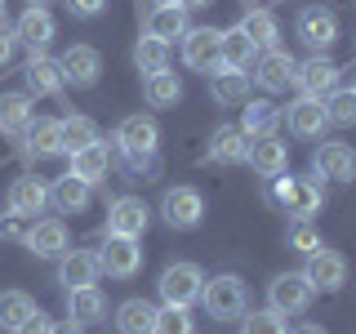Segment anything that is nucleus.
I'll use <instances>...</instances> for the list:
<instances>
[{
  "label": "nucleus",
  "instance_id": "obj_5",
  "mask_svg": "<svg viewBox=\"0 0 356 334\" xmlns=\"http://www.w3.org/2000/svg\"><path fill=\"white\" fill-rule=\"evenodd\" d=\"M294 31H298V40H303L312 54H325L330 45L339 40V14L325 9V5H307L303 14H298Z\"/></svg>",
  "mask_w": 356,
  "mask_h": 334
},
{
  "label": "nucleus",
  "instance_id": "obj_3",
  "mask_svg": "<svg viewBox=\"0 0 356 334\" xmlns=\"http://www.w3.org/2000/svg\"><path fill=\"white\" fill-rule=\"evenodd\" d=\"M200 285H205V272H200L196 263H170L161 272V281H156L165 308H192L200 299Z\"/></svg>",
  "mask_w": 356,
  "mask_h": 334
},
{
  "label": "nucleus",
  "instance_id": "obj_26",
  "mask_svg": "<svg viewBox=\"0 0 356 334\" xmlns=\"http://www.w3.org/2000/svg\"><path fill=\"white\" fill-rule=\"evenodd\" d=\"M187 9L178 5H152V14H147V36H156V40H165V45H174L178 36H187Z\"/></svg>",
  "mask_w": 356,
  "mask_h": 334
},
{
  "label": "nucleus",
  "instance_id": "obj_32",
  "mask_svg": "<svg viewBox=\"0 0 356 334\" xmlns=\"http://www.w3.org/2000/svg\"><path fill=\"white\" fill-rule=\"evenodd\" d=\"M143 94H147L152 107H178V98H183V81H178V72H152L143 76Z\"/></svg>",
  "mask_w": 356,
  "mask_h": 334
},
{
  "label": "nucleus",
  "instance_id": "obj_11",
  "mask_svg": "<svg viewBox=\"0 0 356 334\" xmlns=\"http://www.w3.org/2000/svg\"><path fill=\"white\" fill-rule=\"evenodd\" d=\"M218 40H222V31L214 27H187V36H183V63L192 67V72H218L222 67V54H218Z\"/></svg>",
  "mask_w": 356,
  "mask_h": 334
},
{
  "label": "nucleus",
  "instance_id": "obj_23",
  "mask_svg": "<svg viewBox=\"0 0 356 334\" xmlns=\"http://www.w3.org/2000/svg\"><path fill=\"white\" fill-rule=\"evenodd\" d=\"M245 156H250V134H245L241 125H218L214 138H209V161L245 165Z\"/></svg>",
  "mask_w": 356,
  "mask_h": 334
},
{
  "label": "nucleus",
  "instance_id": "obj_36",
  "mask_svg": "<svg viewBox=\"0 0 356 334\" xmlns=\"http://www.w3.org/2000/svg\"><path fill=\"white\" fill-rule=\"evenodd\" d=\"M94 143H103V138H98V125L89 116H67L63 120V156H76V152L94 148Z\"/></svg>",
  "mask_w": 356,
  "mask_h": 334
},
{
  "label": "nucleus",
  "instance_id": "obj_34",
  "mask_svg": "<svg viewBox=\"0 0 356 334\" xmlns=\"http://www.w3.org/2000/svg\"><path fill=\"white\" fill-rule=\"evenodd\" d=\"M236 27L259 45V49H281V45H276L281 40V27H276V18L267 14V9H245V18L236 22Z\"/></svg>",
  "mask_w": 356,
  "mask_h": 334
},
{
  "label": "nucleus",
  "instance_id": "obj_10",
  "mask_svg": "<svg viewBox=\"0 0 356 334\" xmlns=\"http://www.w3.org/2000/svg\"><path fill=\"white\" fill-rule=\"evenodd\" d=\"M285 125H289L294 138H325V129H330L325 103H321V98H312V94H298L294 103L285 107Z\"/></svg>",
  "mask_w": 356,
  "mask_h": 334
},
{
  "label": "nucleus",
  "instance_id": "obj_53",
  "mask_svg": "<svg viewBox=\"0 0 356 334\" xmlns=\"http://www.w3.org/2000/svg\"><path fill=\"white\" fill-rule=\"evenodd\" d=\"M352 89H356V85H352Z\"/></svg>",
  "mask_w": 356,
  "mask_h": 334
},
{
  "label": "nucleus",
  "instance_id": "obj_28",
  "mask_svg": "<svg viewBox=\"0 0 356 334\" xmlns=\"http://www.w3.org/2000/svg\"><path fill=\"white\" fill-rule=\"evenodd\" d=\"M325 209V187L316 178H289V200H285V214L294 218H312Z\"/></svg>",
  "mask_w": 356,
  "mask_h": 334
},
{
  "label": "nucleus",
  "instance_id": "obj_51",
  "mask_svg": "<svg viewBox=\"0 0 356 334\" xmlns=\"http://www.w3.org/2000/svg\"><path fill=\"white\" fill-rule=\"evenodd\" d=\"M152 5H174V0H152Z\"/></svg>",
  "mask_w": 356,
  "mask_h": 334
},
{
  "label": "nucleus",
  "instance_id": "obj_46",
  "mask_svg": "<svg viewBox=\"0 0 356 334\" xmlns=\"http://www.w3.org/2000/svg\"><path fill=\"white\" fill-rule=\"evenodd\" d=\"M49 326H54V321L44 317V312H31V317L22 321V326H18L14 334H49Z\"/></svg>",
  "mask_w": 356,
  "mask_h": 334
},
{
  "label": "nucleus",
  "instance_id": "obj_1",
  "mask_svg": "<svg viewBox=\"0 0 356 334\" xmlns=\"http://www.w3.org/2000/svg\"><path fill=\"white\" fill-rule=\"evenodd\" d=\"M200 308L214 321H241L245 308H250V289H245V281L236 272H222V276L200 285Z\"/></svg>",
  "mask_w": 356,
  "mask_h": 334
},
{
  "label": "nucleus",
  "instance_id": "obj_39",
  "mask_svg": "<svg viewBox=\"0 0 356 334\" xmlns=\"http://www.w3.org/2000/svg\"><path fill=\"white\" fill-rule=\"evenodd\" d=\"M321 103H325L330 125H356V89H330Z\"/></svg>",
  "mask_w": 356,
  "mask_h": 334
},
{
  "label": "nucleus",
  "instance_id": "obj_21",
  "mask_svg": "<svg viewBox=\"0 0 356 334\" xmlns=\"http://www.w3.org/2000/svg\"><path fill=\"white\" fill-rule=\"evenodd\" d=\"M67 317L76 321L81 330L98 326L107 317V294L98 285H85V289H67Z\"/></svg>",
  "mask_w": 356,
  "mask_h": 334
},
{
  "label": "nucleus",
  "instance_id": "obj_38",
  "mask_svg": "<svg viewBox=\"0 0 356 334\" xmlns=\"http://www.w3.org/2000/svg\"><path fill=\"white\" fill-rule=\"evenodd\" d=\"M36 312V303H31V294H22V289H5L0 294V330H9L14 334L22 321Z\"/></svg>",
  "mask_w": 356,
  "mask_h": 334
},
{
  "label": "nucleus",
  "instance_id": "obj_6",
  "mask_svg": "<svg viewBox=\"0 0 356 334\" xmlns=\"http://www.w3.org/2000/svg\"><path fill=\"white\" fill-rule=\"evenodd\" d=\"M161 218L178 232H192V228H200V218H205V196H200L196 187H170L165 200H161Z\"/></svg>",
  "mask_w": 356,
  "mask_h": 334
},
{
  "label": "nucleus",
  "instance_id": "obj_45",
  "mask_svg": "<svg viewBox=\"0 0 356 334\" xmlns=\"http://www.w3.org/2000/svg\"><path fill=\"white\" fill-rule=\"evenodd\" d=\"M67 9H72L76 18H98L107 9V0H67Z\"/></svg>",
  "mask_w": 356,
  "mask_h": 334
},
{
  "label": "nucleus",
  "instance_id": "obj_30",
  "mask_svg": "<svg viewBox=\"0 0 356 334\" xmlns=\"http://www.w3.org/2000/svg\"><path fill=\"white\" fill-rule=\"evenodd\" d=\"M156 303H147V299H125V303L116 308V330L120 334H152L156 330Z\"/></svg>",
  "mask_w": 356,
  "mask_h": 334
},
{
  "label": "nucleus",
  "instance_id": "obj_50",
  "mask_svg": "<svg viewBox=\"0 0 356 334\" xmlns=\"http://www.w3.org/2000/svg\"><path fill=\"white\" fill-rule=\"evenodd\" d=\"M27 5H49V0H27Z\"/></svg>",
  "mask_w": 356,
  "mask_h": 334
},
{
  "label": "nucleus",
  "instance_id": "obj_25",
  "mask_svg": "<svg viewBox=\"0 0 356 334\" xmlns=\"http://www.w3.org/2000/svg\"><path fill=\"white\" fill-rule=\"evenodd\" d=\"M209 94H214L218 107H245L250 103V72H209Z\"/></svg>",
  "mask_w": 356,
  "mask_h": 334
},
{
  "label": "nucleus",
  "instance_id": "obj_27",
  "mask_svg": "<svg viewBox=\"0 0 356 334\" xmlns=\"http://www.w3.org/2000/svg\"><path fill=\"white\" fill-rule=\"evenodd\" d=\"M89 192H94V187H89L85 178H76L72 170H67L63 178H54V187H49V205L58 209V214H81V209L89 205Z\"/></svg>",
  "mask_w": 356,
  "mask_h": 334
},
{
  "label": "nucleus",
  "instance_id": "obj_12",
  "mask_svg": "<svg viewBox=\"0 0 356 334\" xmlns=\"http://www.w3.org/2000/svg\"><path fill=\"white\" fill-rule=\"evenodd\" d=\"M5 205H9V214H18V218H36L44 205H49V183L36 174H22L9 183V196H5Z\"/></svg>",
  "mask_w": 356,
  "mask_h": 334
},
{
  "label": "nucleus",
  "instance_id": "obj_8",
  "mask_svg": "<svg viewBox=\"0 0 356 334\" xmlns=\"http://www.w3.org/2000/svg\"><path fill=\"white\" fill-rule=\"evenodd\" d=\"M294 72H298V63L289 58L285 49H263V54H259V63L250 67L254 85H259L263 94H285V89L294 85Z\"/></svg>",
  "mask_w": 356,
  "mask_h": 334
},
{
  "label": "nucleus",
  "instance_id": "obj_41",
  "mask_svg": "<svg viewBox=\"0 0 356 334\" xmlns=\"http://www.w3.org/2000/svg\"><path fill=\"white\" fill-rule=\"evenodd\" d=\"M241 334H289V326H285V317L281 312H245L241 317Z\"/></svg>",
  "mask_w": 356,
  "mask_h": 334
},
{
  "label": "nucleus",
  "instance_id": "obj_24",
  "mask_svg": "<svg viewBox=\"0 0 356 334\" xmlns=\"http://www.w3.org/2000/svg\"><path fill=\"white\" fill-rule=\"evenodd\" d=\"M218 54H222V67H227V72H250V67L259 63L263 49L245 36L241 27H227V31H222V40H218Z\"/></svg>",
  "mask_w": 356,
  "mask_h": 334
},
{
  "label": "nucleus",
  "instance_id": "obj_35",
  "mask_svg": "<svg viewBox=\"0 0 356 334\" xmlns=\"http://www.w3.org/2000/svg\"><path fill=\"white\" fill-rule=\"evenodd\" d=\"M31 94H0V129L5 134H22L31 125Z\"/></svg>",
  "mask_w": 356,
  "mask_h": 334
},
{
  "label": "nucleus",
  "instance_id": "obj_4",
  "mask_svg": "<svg viewBox=\"0 0 356 334\" xmlns=\"http://www.w3.org/2000/svg\"><path fill=\"white\" fill-rule=\"evenodd\" d=\"M312 294H316V289L307 285L303 272H281L272 285H267V308L281 312V317H303L312 308Z\"/></svg>",
  "mask_w": 356,
  "mask_h": 334
},
{
  "label": "nucleus",
  "instance_id": "obj_17",
  "mask_svg": "<svg viewBox=\"0 0 356 334\" xmlns=\"http://www.w3.org/2000/svg\"><path fill=\"white\" fill-rule=\"evenodd\" d=\"M22 245H27L36 259H58L63 250H72V241H67V223L63 218H36L27 228V237H22Z\"/></svg>",
  "mask_w": 356,
  "mask_h": 334
},
{
  "label": "nucleus",
  "instance_id": "obj_9",
  "mask_svg": "<svg viewBox=\"0 0 356 334\" xmlns=\"http://www.w3.org/2000/svg\"><path fill=\"white\" fill-rule=\"evenodd\" d=\"M303 276H307L312 289H321V294H334V289L348 285V259H343L339 250H325V245H321L316 254H307Z\"/></svg>",
  "mask_w": 356,
  "mask_h": 334
},
{
  "label": "nucleus",
  "instance_id": "obj_49",
  "mask_svg": "<svg viewBox=\"0 0 356 334\" xmlns=\"http://www.w3.org/2000/svg\"><path fill=\"white\" fill-rule=\"evenodd\" d=\"M289 334H325V326H298V330H289Z\"/></svg>",
  "mask_w": 356,
  "mask_h": 334
},
{
  "label": "nucleus",
  "instance_id": "obj_33",
  "mask_svg": "<svg viewBox=\"0 0 356 334\" xmlns=\"http://www.w3.org/2000/svg\"><path fill=\"white\" fill-rule=\"evenodd\" d=\"M107 170H111V152H107V143H94V148H85V152H76V156H72V174H76V178H85L89 187L103 183Z\"/></svg>",
  "mask_w": 356,
  "mask_h": 334
},
{
  "label": "nucleus",
  "instance_id": "obj_43",
  "mask_svg": "<svg viewBox=\"0 0 356 334\" xmlns=\"http://www.w3.org/2000/svg\"><path fill=\"white\" fill-rule=\"evenodd\" d=\"M267 200H272L276 209H285V200H289V174H272V178H267Z\"/></svg>",
  "mask_w": 356,
  "mask_h": 334
},
{
  "label": "nucleus",
  "instance_id": "obj_52",
  "mask_svg": "<svg viewBox=\"0 0 356 334\" xmlns=\"http://www.w3.org/2000/svg\"><path fill=\"white\" fill-rule=\"evenodd\" d=\"M0 18H5V0H0Z\"/></svg>",
  "mask_w": 356,
  "mask_h": 334
},
{
  "label": "nucleus",
  "instance_id": "obj_15",
  "mask_svg": "<svg viewBox=\"0 0 356 334\" xmlns=\"http://www.w3.org/2000/svg\"><path fill=\"white\" fill-rule=\"evenodd\" d=\"M312 170L321 178H334V183H352L356 178V152L348 143H325L321 138V148L312 152Z\"/></svg>",
  "mask_w": 356,
  "mask_h": 334
},
{
  "label": "nucleus",
  "instance_id": "obj_48",
  "mask_svg": "<svg viewBox=\"0 0 356 334\" xmlns=\"http://www.w3.org/2000/svg\"><path fill=\"white\" fill-rule=\"evenodd\" d=\"M178 5H183L187 14H192V9H205V5H214V0H178Z\"/></svg>",
  "mask_w": 356,
  "mask_h": 334
},
{
  "label": "nucleus",
  "instance_id": "obj_2",
  "mask_svg": "<svg viewBox=\"0 0 356 334\" xmlns=\"http://www.w3.org/2000/svg\"><path fill=\"white\" fill-rule=\"evenodd\" d=\"M116 143L120 152H125V161L129 165H143V161H152L156 152H161V125H156V116H125L120 120V129H116Z\"/></svg>",
  "mask_w": 356,
  "mask_h": 334
},
{
  "label": "nucleus",
  "instance_id": "obj_20",
  "mask_svg": "<svg viewBox=\"0 0 356 334\" xmlns=\"http://www.w3.org/2000/svg\"><path fill=\"white\" fill-rule=\"evenodd\" d=\"M245 161L254 165V174H263V178H272V174H285V165H289V148L276 134H259V138H250V156Z\"/></svg>",
  "mask_w": 356,
  "mask_h": 334
},
{
  "label": "nucleus",
  "instance_id": "obj_40",
  "mask_svg": "<svg viewBox=\"0 0 356 334\" xmlns=\"http://www.w3.org/2000/svg\"><path fill=\"white\" fill-rule=\"evenodd\" d=\"M285 245H289L294 254H303V259H307V254L321 250V232L312 228V218H294V223H289V232H285Z\"/></svg>",
  "mask_w": 356,
  "mask_h": 334
},
{
  "label": "nucleus",
  "instance_id": "obj_16",
  "mask_svg": "<svg viewBox=\"0 0 356 334\" xmlns=\"http://www.w3.org/2000/svg\"><path fill=\"white\" fill-rule=\"evenodd\" d=\"M294 85L303 89V94H312V98H325L330 89H339V63L325 58V54H312V58L298 63Z\"/></svg>",
  "mask_w": 356,
  "mask_h": 334
},
{
  "label": "nucleus",
  "instance_id": "obj_14",
  "mask_svg": "<svg viewBox=\"0 0 356 334\" xmlns=\"http://www.w3.org/2000/svg\"><path fill=\"white\" fill-rule=\"evenodd\" d=\"M98 276H103V263H98L94 250H63L58 254V285L85 289V285H98Z\"/></svg>",
  "mask_w": 356,
  "mask_h": 334
},
{
  "label": "nucleus",
  "instance_id": "obj_13",
  "mask_svg": "<svg viewBox=\"0 0 356 334\" xmlns=\"http://www.w3.org/2000/svg\"><path fill=\"white\" fill-rule=\"evenodd\" d=\"M98 263H103L107 276L129 281V276L143 267V250H138V241H134V237H107V245L98 250Z\"/></svg>",
  "mask_w": 356,
  "mask_h": 334
},
{
  "label": "nucleus",
  "instance_id": "obj_44",
  "mask_svg": "<svg viewBox=\"0 0 356 334\" xmlns=\"http://www.w3.org/2000/svg\"><path fill=\"white\" fill-rule=\"evenodd\" d=\"M14 54H18V36H14V27H5V18H0V67L14 63Z\"/></svg>",
  "mask_w": 356,
  "mask_h": 334
},
{
  "label": "nucleus",
  "instance_id": "obj_31",
  "mask_svg": "<svg viewBox=\"0 0 356 334\" xmlns=\"http://www.w3.org/2000/svg\"><path fill=\"white\" fill-rule=\"evenodd\" d=\"M276 125H281V107L267 103V98H250L241 111V129L250 134V138H259V134H276Z\"/></svg>",
  "mask_w": 356,
  "mask_h": 334
},
{
  "label": "nucleus",
  "instance_id": "obj_37",
  "mask_svg": "<svg viewBox=\"0 0 356 334\" xmlns=\"http://www.w3.org/2000/svg\"><path fill=\"white\" fill-rule=\"evenodd\" d=\"M134 67H138L143 76H152V72H165V67H170V45L143 31V40L134 45Z\"/></svg>",
  "mask_w": 356,
  "mask_h": 334
},
{
  "label": "nucleus",
  "instance_id": "obj_42",
  "mask_svg": "<svg viewBox=\"0 0 356 334\" xmlns=\"http://www.w3.org/2000/svg\"><path fill=\"white\" fill-rule=\"evenodd\" d=\"M152 334H196V321L187 308H165L156 312V330Z\"/></svg>",
  "mask_w": 356,
  "mask_h": 334
},
{
  "label": "nucleus",
  "instance_id": "obj_47",
  "mask_svg": "<svg viewBox=\"0 0 356 334\" xmlns=\"http://www.w3.org/2000/svg\"><path fill=\"white\" fill-rule=\"evenodd\" d=\"M49 334H81V326H76V321H54Z\"/></svg>",
  "mask_w": 356,
  "mask_h": 334
},
{
  "label": "nucleus",
  "instance_id": "obj_7",
  "mask_svg": "<svg viewBox=\"0 0 356 334\" xmlns=\"http://www.w3.org/2000/svg\"><path fill=\"white\" fill-rule=\"evenodd\" d=\"M152 223V209L143 196H116L107 205V237H134L138 241Z\"/></svg>",
  "mask_w": 356,
  "mask_h": 334
},
{
  "label": "nucleus",
  "instance_id": "obj_19",
  "mask_svg": "<svg viewBox=\"0 0 356 334\" xmlns=\"http://www.w3.org/2000/svg\"><path fill=\"white\" fill-rule=\"evenodd\" d=\"M54 14L44 5H27L22 9V18L14 22V36H18V45H27L31 54H44V45L54 40Z\"/></svg>",
  "mask_w": 356,
  "mask_h": 334
},
{
  "label": "nucleus",
  "instance_id": "obj_29",
  "mask_svg": "<svg viewBox=\"0 0 356 334\" xmlns=\"http://www.w3.org/2000/svg\"><path fill=\"white\" fill-rule=\"evenodd\" d=\"M27 134V148L36 156H63V120L54 116H31V125L22 129Z\"/></svg>",
  "mask_w": 356,
  "mask_h": 334
},
{
  "label": "nucleus",
  "instance_id": "obj_22",
  "mask_svg": "<svg viewBox=\"0 0 356 334\" xmlns=\"http://www.w3.org/2000/svg\"><path fill=\"white\" fill-rule=\"evenodd\" d=\"M27 94H40V98H49V94H63V67L58 58H49V54H31L27 58Z\"/></svg>",
  "mask_w": 356,
  "mask_h": 334
},
{
  "label": "nucleus",
  "instance_id": "obj_18",
  "mask_svg": "<svg viewBox=\"0 0 356 334\" xmlns=\"http://www.w3.org/2000/svg\"><path fill=\"white\" fill-rule=\"evenodd\" d=\"M63 67V81L67 85H76V89H89V85H98V72H103V58H98V49L94 45H72V49L58 58Z\"/></svg>",
  "mask_w": 356,
  "mask_h": 334
}]
</instances>
